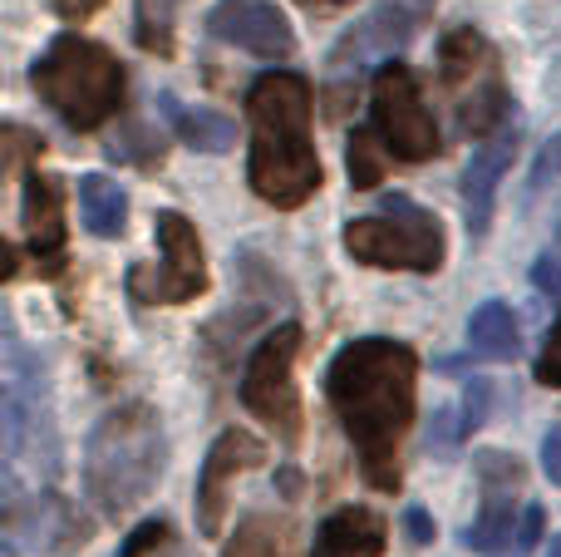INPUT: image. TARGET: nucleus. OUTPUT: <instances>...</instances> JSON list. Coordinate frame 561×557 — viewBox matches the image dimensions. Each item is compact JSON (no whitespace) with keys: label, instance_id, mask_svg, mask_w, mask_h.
<instances>
[{"label":"nucleus","instance_id":"f257e3e1","mask_svg":"<svg viewBox=\"0 0 561 557\" xmlns=\"http://www.w3.org/2000/svg\"><path fill=\"white\" fill-rule=\"evenodd\" d=\"M414 380L419 355L404 341H385V336L350 341L330 361V410H335V420L345 424L350 444H355L359 474L379 493L399 489V440L414 420Z\"/></svg>","mask_w":561,"mask_h":557},{"label":"nucleus","instance_id":"f03ea898","mask_svg":"<svg viewBox=\"0 0 561 557\" xmlns=\"http://www.w3.org/2000/svg\"><path fill=\"white\" fill-rule=\"evenodd\" d=\"M252 124V187L272 207H300L320 187V158L310 144V84L300 75H262L247 94Z\"/></svg>","mask_w":561,"mask_h":557},{"label":"nucleus","instance_id":"7ed1b4c3","mask_svg":"<svg viewBox=\"0 0 561 557\" xmlns=\"http://www.w3.org/2000/svg\"><path fill=\"white\" fill-rule=\"evenodd\" d=\"M163 469V430L148 405H118L89 430L84 444V489L108 519H124L144 503Z\"/></svg>","mask_w":561,"mask_h":557},{"label":"nucleus","instance_id":"20e7f679","mask_svg":"<svg viewBox=\"0 0 561 557\" xmlns=\"http://www.w3.org/2000/svg\"><path fill=\"white\" fill-rule=\"evenodd\" d=\"M30 79H35L39 99L79 134L108 124L124 104V65L84 35L49 39V49L35 59Z\"/></svg>","mask_w":561,"mask_h":557},{"label":"nucleus","instance_id":"39448f33","mask_svg":"<svg viewBox=\"0 0 561 557\" xmlns=\"http://www.w3.org/2000/svg\"><path fill=\"white\" fill-rule=\"evenodd\" d=\"M345 252L365 266H389V272H434L444 262V223L414 197L394 193L385 197L379 217H359L345 227Z\"/></svg>","mask_w":561,"mask_h":557},{"label":"nucleus","instance_id":"423d86ee","mask_svg":"<svg viewBox=\"0 0 561 557\" xmlns=\"http://www.w3.org/2000/svg\"><path fill=\"white\" fill-rule=\"evenodd\" d=\"M369 109H375V134L385 138V148L399 163H428L438 154L434 114L424 109V94H419V79L409 65H394V59L379 65Z\"/></svg>","mask_w":561,"mask_h":557},{"label":"nucleus","instance_id":"0eeeda50","mask_svg":"<svg viewBox=\"0 0 561 557\" xmlns=\"http://www.w3.org/2000/svg\"><path fill=\"white\" fill-rule=\"evenodd\" d=\"M158 252H163L158 266H134L128 272V286H134L138 302L183 306L207 292L203 242H197V227L183 213H158Z\"/></svg>","mask_w":561,"mask_h":557},{"label":"nucleus","instance_id":"6e6552de","mask_svg":"<svg viewBox=\"0 0 561 557\" xmlns=\"http://www.w3.org/2000/svg\"><path fill=\"white\" fill-rule=\"evenodd\" d=\"M296 351H300V326L286 321L256 345L242 375V405L262 424H272L276 434H286V440L300 430V400H296V380H290Z\"/></svg>","mask_w":561,"mask_h":557},{"label":"nucleus","instance_id":"1a4fd4ad","mask_svg":"<svg viewBox=\"0 0 561 557\" xmlns=\"http://www.w3.org/2000/svg\"><path fill=\"white\" fill-rule=\"evenodd\" d=\"M262 459H266V444L256 440V434H247V430L217 434V444L207 450V459H203V479H197V528H203L207 538L222 533L227 489H232V479L237 474H247V469H256Z\"/></svg>","mask_w":561,"mask_h":557},{"label":"nucleus","instance_id":"9d476101","mask_svg":"<svg viewBox=\"0 0 561 557\" xmlns=\"http://www.w3.org/2000/svg\"><path fill=\"white\" fill-rule=\"evenodd\" d=\"M207 30L247 55H290L296 49V30L272 0H217Z\"/></svg>","mask_w":561,"mask_h":557},{"label":"nucleus","instance_id":"9b49d317","mask_svg":"<svg viewBox=\"0 0 561 557\" xmlns=\"http://www.w3.org/2000/svg\"><path fill=\"white\" fill-rule=\"evenodd\" d=\"M89 538V523H79V513L69 509L59 493H35L25 509H10L5 513V548L20 553H65L79 548Z\"/></svg>","mask_w":561,"mask_h":557},{"label":"nucleus","instance_id":"f8f14e48","mask_svg":"<svg viewBox=\"0 0 561 557\" xmlns=\"http://www.w3.org/2000/svg\"><path fill=\"white\" fill-rule=\"evenodd\" d=\"M517 154V128L503 124L483 148L473 154V163L463 168V217H468V232H488L493 223V197H497V183H503L507 163Z\"/></svg>","mask_w":561,"mask_h":557},{"label":"nucleus","instance_id":"ddd939ff","mask_svg":"<svg viewBox=\"0 0 561 557\" xmlns=\"http://www.w3.org/2000/svg\"><path fill=\"white\" fill-rule=\"evenodd\" d=\"M385 519L369 509H340L320 523L316 533V553L310 557H379L385 553Z\"/></svg>","mask_w":561,"mask_h":557},{"label":"nucleus","instance_id":"4468645a","mask_svg":"<svg viewBox=\"0 0 561 557\" xmlns=\"http://www.w3.org/2000/svg\"><path fill=\"white\" fill-rule=\"evenodd\" d=\"M25 237L35 257H59V247H65V203H59V183L45 173L25 178Z\"/></svg>","mask_w":561,"mask_h":557},{"label":"nucleus","instance_id":"2eb2a0df","mask_svg":"<svg viewBox=\"0 0 561 557\" xmlns=\"http://www.w3.org/2000/svg\"><path fill=\"white\" fill-rule=\"evenodd\" d=\"M468 345L488 361H517L523 351V331H517V316L503 302H483L468 316Z\"/></svg>","mask_w":561,"mask_h":557},{"label":"nucleus","instance_id":"dca6fc26","mask_svg":"<svg viewBox=\"0 0 561 557\" xmlns=\"http://www.w3.org/2000/svg\"><path fill=\"white\" fill-rule=\"evenodd\" d=\"M79 217H84V227L94 237H118L128 223V197L124 187L114 183V178L104 173H89L84 183H79Z\"/></svg>","mask_w":561,"mask_h":557},{"label":"nucleus","instance_id":"f3484780","mask_svg":"<svg viewBox=\"0 0 561 557\" xmlns=\"http://www.w3.org/2000/svg\"><path fill=\"white\" fill-rule=\"evenodd\" d=\"M227 557H296V533H290L286 519H247L237 528V538L227 543Z\"/></svg>","mask_w":561,"mask_h":557},{"label":"nucleus","instance_id":"a211bd4d","mask_svg":"<svg viewBox=\"0 0 561 557\" xmlns=\"http://www.w3.org/2000/svg\"><path fill=\"white\" fill-rule=\"evenodd\" d=\"M173 128L187 148H197V154H222V148H232V138H237L232 118L213 114V109H173Z\"/></svg>","mask_w":561,"mask_h":557},{"label":"nucleus","instance_id":"6ab92c4d","mask_svg":"<svg viewBox=\"0 0 561 557\" xmlns=\"http://www.w3.org/2000/svg\"><path fill=\"white\" fill-rule=\"evenodd\" d=\"M483 35L478 30H454V35L438 45V75H444V84H468L473 79V65L483 59Z\"/></svg>","mask_w":561,"mask_h":557},{"label":"nucleus","instance_id":"aec40b11","mask_svg":"<svg viewBox=\"0 0 561 557\" xmlns=\"http://www.w3.org/2000/svg\"><path fill=\"white\" fill-rule=\"evenodd\" d=\"M379 144L385 138H375L369 128H355V138L345 144V158H350V183L355 187H375L379 178H385V154H379Z\"/></svg>","mask_w":561,"mask_h":557},{"label":"nucleus","instance_id":"412c9836","mask_svg":"<svg viewBox=\"0 0 561 557\" xmlns=\"http://www.w3.org/2000/svg\"><path fill=\"white\" fill-rule=\"evenodd\" d=\"M138 35H144V45L148 49H173L168 45V25H173V10H178V0H138Z\"/></svg>","mask_w":561,"mask_h":557},{"label":"nucleus","instance_id":"4be33fe9","mask_svg":"<svg viewBox=\"0 0 561 557\" xmlns=\"http://www.w3.org/2000/svg\"><path fill=\"white\" fill-rule=\"evenodd\" d=\"M163 538H168V523H163V519H148L144 528H138L134 538H128L124 548H118V557H148Z\"/></svg>","mask_w":561,"mask_h":557},{"label":"nucleus","instance_id":"5701e85b","mask_svg":"<svg viewBox=\"0 0 561 557\" xmlns=\"http://www.w3.org/2000/svg\"><path fill=\"white\" fill-rule=\"evenodd\" d=\"M537 380L552 385V390H561V321L552 326V336H547V345H542V361H537Z\"/></svg>","mask_w":561,"mask_h":557},{"label":"nucleus","instance_id":"b1692460","mask_svg":"<svg viewBox=\"0 0 561 557\" xmlns=\"http://www.w3.org/2000/svg\"><path fill=\"white\" fill-rule=\"evenodd\" d=\"M561 178V134H552V144L542 148V158H537V168H533V187H547V183H557Z\"/></svg>","mask_w":561,"mask_h":557},{"label":"nucleus","instance_id":"393cba45","mask_svg":"<svg viewBox=\"0 0 561 557\" xmlns=\"http://www.w3.org/2000/svg\"><path fill=\"white\" fill-rule=\"evenodd\" d=\"M533 276H537V286H542L547 296H557L561 302V257H537V266H533Z\"/></svg>","mask_w":561,"mask_h":557},{"label":"nucleus","instance_id":"a878e982","mask_svg":"<svg viewBox=\"0 0 561 557\" xmlns=\"http://www.w3.org/2000/svg\"><path fill=\"white\" fill-rule=\"evenodd\" d=\"M542 469H547V479L561 489V424H552L547 440H542Z\"/></svg>","mask_w":561,"mask_h":557},{"label":"nucleus","instance_id":"bb28decb","mask_svg":"<svg viewBox=\"0 0 561 557\" xmlns=\"http://www.w3.org/2000/svg\"><path fill=\"white\" fill-rule=\"evenodd\" d=\"M537 538H542V509L533 503V509L523 513V528H517V543H513V548H517V553H533Z\"/></svg>","mask_w":561,"mask_h":557},{"label":"nucleus","instance_id":"cd10ccee","mask_svg":"<svg viewBox=\"0 0 561 557\" xmlns=\"http://www.w3.org/2000/svg\"><path fill=\"white\" fill-rule=\"evenodd\" d=\"M404 533H409V543H419V548H424V543H434V523H428L424 509H409L404 513Z\"/></svg>","mask_w":561,"mask_h":557},{"label":"nucleus","instance_id":"c85d7f7f","mask_svg":"<svg viewBox=\"0 0 561 557\" xmlns=\"http://www.w3.org/2000/svg\"><path fill=\"white\" fill-rule=\"evenodd\" d=\"M49 5H55L65 20H84V15H94L104 0H49Z\"/></svg>","mask_w":561,"mask_h":557},{"label":"nucleus","instance_id":"c756f323","mask_svg":"<svg viewBox=\"0 0 561 557\" xmlns=\"http://www.w3.org/2000/svg\"><path fill=\"white\" fill-rule=\"evenodd\" d=\"M306 10H320V15H330V10H345V5H355V0H300Z\"/></svg>","mask_w":561,"mask_h":557},{"label":"nucleus","instance_id":"7c9ffc66","mask_svg":"<svg viewBox=\"0 0 561 557\" xmlns=\"http://www.w3.org/2000/svg\"><path fill=\"white\" fill-rule=\"evenodd\" d=\"M542 557H561V538H552V548H547Z\"/></svg>","mask_w":561,"mask_h":557},{"label":"nucleus","instance_id":"2f4dec72","mask_svg":"<svg viewBox=\"0 0 561 557\" xmlns=\"http://www.w3.org/2000/svg\"><path fill=\"white\" fill-rule=\"evenodd\" d=\"M557 237H561V213H557Z\"/></svg>","mask_w":561,"mask_h":557}]
</instances>
